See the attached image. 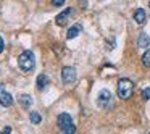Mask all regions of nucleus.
I'll list each match as a JSON object with an SVG mask.
<instances>
[{
    "label": "nucleus",
    "instance_id": "obj_18",
    "mask_svg": "<svg viewBox=\"0 0 150 134\" xmlns=\"http://www.w3.org/2000/svg\"><path fill=\"white\" fill-rule=\"evenodd\" d=\"M4 49H5V42H4V39H2V36H0V53L4 52Z\"/></svg>",
    "mask_w": 150,
    "mask_h": 134
},
{
    "label": "nucleus",
    "instance_id": "obj_4",
    "mask_svg": "<svg viewBox=\"0 0 150 134\" xmlns=\"http://www.w3.org/2000/svg\"><path fill=\"white\" fill-rule=\"evenodd\" d=\"M97 105L100 108H110L111 107V94L108 89H102L97 97Z\"/></svg>",
    "mask_w": 150,
    "mask_h": 134
},
{
    "label": "nucleus",
    "instance_id": "obj_19",
    "mask_svg": "<svg viewBox=\"0 0 150 134\" xmlns=\"http://www.w3.org/2000/svg\"><path fill=\"white\" fill-rule=\"evenodd\" d=\"M149 7H150V2H149Z\"/></svg>",
    "mask_w": 150,
    "mask_h": 134
},
{
    "label": "nucleus",
    "instance_id": "obj_5",
    "mask_svg": "<svg viewBox=\"0 0 150 134\" xmlns=\"http://www.w3.org/2000/svg\"><path fill=\"white\" fill-rule=\"evenodd\" d=\"M62 81L63 84H73L76 81V69L73 66H65L62 69Z\"/></svg>",
    "mask_w": 150,
    "mask_h": 134
},
{
    "label": "nucleus",
    "instance_id": "obj_14",
    "mask_svg": "<svg viewBox=\"0 0 150 134\" xmlns=\"http://www.w3.org/2000/svg\"><path fill=\"white\" fill-rule=\"evenodd\" d=\"M142 65L145 68H150V49H147L145 53L142 55Z\"/></svg>",
    "mask_w": 150,
    "mask_h": 134
},
{
    "label": "nucleus",
    "instance_id": "obj_9",
    "mask_svg": "<svg viewBox=\"0 0 150 134\" xmlns=\"http://www.w3.org/2000/svg\"><path fill=\"white\" fill-rule=\"evenodd\" d=\"M137 45L140 49H147L150 45V37L147 36V33H140L139 34V39H137Z\"/></svg>",
    "mask_w": 150,
    "mask_h": 134
},
{
    "label": "nucleus",
    "instance_id": "obj_15",
    "mask_svg": "<svg viewBox=\"0 0 150 134\" xmlns=\"http://www.w3.org/2000/svg\"><path fill=\"white\" fill-rule=\"evenodd\" d=\"M142 99L144 100H150V87H145L142 91Z\"/></svg>",
    "mask_w": 150,
    "mask_h": 134
},
{
    "label": "nucleus",
    "instance_id": "obj_6",
    "mask_svg": "<svg viewBox=\"0 0 150 134\" xmlns=\"http://www.w3.org/2000/svg\"><path fill=\"white\" fill-rule=\"evenodd\" d=\"M11 104H13L11 94L5 89L4 84H0V105H2V107H10Z\"/></svg>",
    "mask_w": 150,
    "mask_h": 134
},
{
    "label": "nucleus",
    "instance_id": "obj_3",
    "mask_svg": "<svg viewBox=\"0 0 150 134\" xmlns=\"http://www.w3.org/2000/svg\"><path fill=\"white\" fill-rule=\"evenodd\" d=\"M132 91H134V82L127 78H121L118 81V87H116V92H118V97L123 99V100H127V99L132 95Z\"/></svg>",
    "mask_w": 150,
    "mask_h": 134
},
{
    "label": "nucleus",
    "instance_id": "obj_10",
    "mask_svg": "<svg viewBox=\"0 0 150 134\" xmlns=\"http://www.w3.org/2000/svg\"><path fill=\"white\" fill-rule=\"evenodd\" d=\"M18 102H20V105L23 108H29L31 105H33V97L28 94H21L20 97H18Z\"/></svg>",
    "mask_w": 150,
    "mask_h": 134
},
{
    "label": "nucleus",
    "instance_id": "obj_13",
    "mask_svg": "<svg viewBox=\"0 0 150 134\" xmlns=\"http://www.w3.org/2000/svg\"><path fill=\"white\" fill-rule=\"evenodd\" d=\"M29 120H31V123H33V124H39L40 121H42V116H40L37 111H31V113H29Z\"/></svg>",
    "mask_w": 150,
    "mask_h": 134
},
{
    "label": "nucleus",
    "instance_id": "obj_20",
    "mask_svg": "<svg viewBox=\"0 0 150 134\" xmlns=\"http://www.w3.org/2000/svg\"><path fill=\"white\" fill-rule=\"evenodd\" d=\"M149 134H150V133H149Z\"/></svg>",
    "mask_w": 150,
    "mask_h": 134
},
{
    "label": "nucleus",
    "instance_id": "obj_7",
    "mask_svg": "<svg viewBox=\"0 0 150 134\" xmlns=\"http://www.w3.org/2000/svg\"><path fill=\"white\" fill-rule=\"evenodd\" d=\"M73 13V10L71 8H66V10H63L60 15H57V18H55V23L58 24V26H65L66 24V21H68V16Z\"/></svg>",
    "mask_w": 150,
    "mask_h": 134
},
{
    "label": "nucleus",
    "instance_id": "obj_16",
    "mask_svg": "<svg viewBox=\"0 0 150 134\" xmlns=\"http://www.w3.org/2000/svg\"><path fill=\"white\" fill-rule=\"evenodd\" d=\"M53 7H62L63 4H65V0H52Z\"/></svg>",
    "mask_w": 150,
    "mask_h": 134
},
{
    "label": "nucleus",
    "instance_id": "obj_12",
    "mask_svg": "<svg viewBox=\"0 0 150 134\" xmlns=\"http://www.w3.org/2000/svg\"><path fill=\"white\" fill-rule=\"evenodd\" d=\"M37 91H44V89L47 87V86H49V78H47V74H39L37 76Z\"/></svg>",
    "mask_w": 150,
    "mask_h": 134
},
{
    "label": "nucleus",
    "instance_id": "obj_1",
    "mask_svg": "<svg viewBox=\"0 0 150 134\" xmlns=\"http://www.w3.org/2000/svg\"><path fill=\"white\" fill-rule=\"evenodd\" d=\"M18 66H20L21 71L24 73H31L36 66V57L31 50H24V52L20 53L18 57Z\"/></svg>",
    "mask_w": 150,
    "mask_h": 134
},
{
    "label": "nucleus",
    "instance_id": "obj_17",
    "mask_svg": "<svg viewBox=\"0 0 150 134\" xmlns=\"http://www.w3.org/2000/svg\"><path fill=\"white\" fill-rule=\"evenodd\" d=\"M0 134H11V128H4V129L0 131Z\"/></svg>",
    "mask_w": 150,
    "mask_h": 134
},
{
    "label": "nucleus",
    "instance_id": "obj_11",
    "mask_svg": "<svg viewBox=\"0 0 150 134\" xmlns=\"http://www.w3.org/2000/svg\"><path fill=\"white\" fill-rule=\"evenodd\" d=\"M82 31V26L81 24H74V26H71L68 29V33H66V39H74L76 36H79V33Z\"/></svg>",
    "mask_w": 150,
    "mask_h": 134
},
{
    "label": "nucleus",
    "instance_id": "obj_2",
    "mask_svg": "<svg viewBox=\"0 0 150 134\" xmlns=\"http://www.w3.org/2000/svg\"><path fill=\"white\" fill-rule=\"evenodd\" d=\"M57 126L63 134H74L76 133V126L73 123V118L69 113H60L57 118Z\"/></svg>",
    "mask_w": 150,
    "mask_h": 134
},
{
    "label": "nucleus",
    "instance_id": "obj_8",
    "mask_svg": "<svg viewBox=\"0 0 150 134\" xmlns=\"http://www.w3.org/2000/svg\"><path fill=\"white\" fill-rule=\"evenodd\" d=\"M134 20H136L137 24H144L147 21V15L145 11H144V8H137L136 11H134Z\"/></svg>",
    "mask_w": 150,
    "mask_h": 134
}]
</instances>
